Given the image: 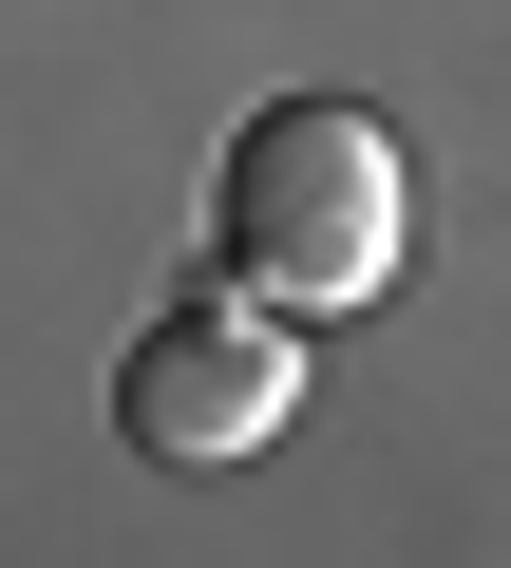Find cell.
Returning a JSON list of instances; mask_svg holds the SVG:
<instances>
[{"instance_id":"obj_1","label":"cell","mask_w":511,"mask_h":568,"mask_svg":"<svg viewBox=\"0 0 511 568\" xmlns=\"http://www.w3.org/2000/svg\"><path fill=\"white\" fill-rule=\"evenodd\" d=\"M208 246H227L246 284H285L304 323H341V304H379V284L417 265V152H398L360 95H285V114L227 133Z\"/></svg>"},{"instance_id":"obj_2","label":"cell","mask_w":511,"mask_h":568,"mask_svg":"<svg viewBox=\"0 0 511 568\" xmlns=\"http://www.w3.org/2000/svg\"><path fill=\"white\" fill-rule=\"evenodd\" d=\"M304 417V304L285 284H190V304H152L133 323V361H114V436L133 455H171V474H227V455H266Z\"/></svg>"}]
</instances>
